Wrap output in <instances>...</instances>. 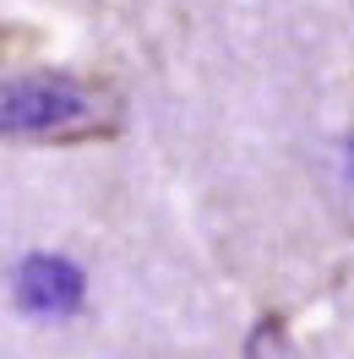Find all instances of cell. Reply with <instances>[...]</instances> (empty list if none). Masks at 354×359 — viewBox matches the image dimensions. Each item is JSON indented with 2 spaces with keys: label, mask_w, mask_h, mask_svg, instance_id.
Returning <instances> with one entry per match:
<instances>
[{
  "label": "cell",
  "mask_w": 354,
  "mask_h": 359,
  "mask_svg": "<svg viewBox=\"0 0 354 359\" xmlns=\"http://www.w3.org/2000/svg\"><path fill=\"white\" fill-rule=\"evenodd\" d=\"M0 131L27 147L110 142L120 131V93L77 71H22L0 93Z\"/></svg>",
  "instance_id": "6da1fadb"
},
{
  "label": "cell",
  "mask_w": 354,
  "mask_h": 359,
  "mask_svg": "<svg viewBox=\"0 0 354 359\" xmlns=\"http://www.w3.org/2000/svg\"><path fill=\"white\" fill-rule=\"evenodd\" d=\"M82 299V278H77V267L71 262H60V256H33V262H22V305L39 316H60L71 311Z\"/></svg>",
  "instance_id": "7a4b0ae2"
},
{
  "label": "cell",
  "mask_w": 354,
  "mask_h": 359,
  "mask_svg": "<svg viewBox=\"0 0 354 359\" xmlns=\"http://www.w3.org/2000/svg\"><path fill=\"white\" fill-rule=\"evenodd\" d=\"M278 343H284V316H267L245 343V359H278Z\"/></svg>",
  "instance_id": "3957f363"
}]
</instances>
